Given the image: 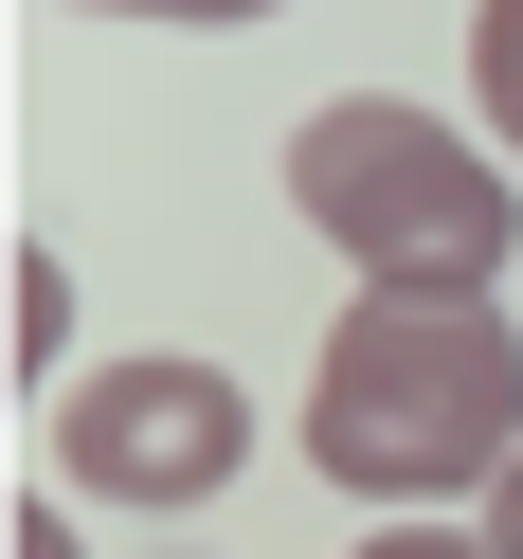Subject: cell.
<instances>
[{
  "mask_svg": "<svg viewBox=\"0 0 523 559\" xmlns=\"http://www.w3.org/2000/svg\"><path fill=\"white\" fill-rule=\"evenodd\" d=\"M307 469L361 506H451L523 469V325L487 289H361L307 379Z\"/></svg>",
  "mask_w": 523,
  "mask_h": 559,
  "instance_id": "6da1fadb",
  "label": "cell"
},
{
  "mask_svg": "<svg viewBox=\"0 0 523 559\" xmlns=\"http://www.w3.org/2000/svg\"><path fill=\"white\" fill-rule=\"evenodd\" d=\"M289 217L361 289H487L506 271V163L469 127L397 109V91H343V109L289 127Z\"/></svg>",
  "mask_w": 523,
  "mask_h": 559,
  "instance_id": "7a4b0ae2",
  "label": "cell"
},
{
  "mask_svg": "<svg viewBox=\"0 0 523 559\" xmlns=\"http://www.w3.org/2000/svg\"><path fill=\"white\" fill-rule=\"evenodd\" d=\"M55 433H73L91 506H217V487L253 469V397H235L217 361H91L73 397H55Z\"/></svg>",
  "mask_w": 523,
  "mask_h": 559,
  "instance_id": "3957f363",
  "label": "cell"
},
{
  "mask_svg": "<svg viewBox=\"0 0 523 559\" xmlns=\"http://www.w3.org/2000/svg\"><path fill=\"white\" fill-rule=\"evenodd\" d=\"M55 307H73V271L19 235V253H0V325H19V379H55Z\"/></svg>",
  "mask_w": 523,
  "mask_h": 559,
  "instance_id": "277c9868",
  "label": "cell"
},
{
  "mask_svg": "<svg viewBox=\"0 0 523 559\" xmlns=\"http://www.w3.org/2000/svg\"><path fill=\"white\" fill-rule=\"evenodd\" d=\"M469 109L506 127V163H523V0H487V19H469Z\"/></svg>",
  "mask_w": 523,
  "mask_h": 559,
  "instance_id": "5b68a950",
  "label": "cell"
},
{
  "mask_svg": "<svg viewBox=\"0 0 523 559\" xmlns=\"http://www.w3.org/2000/svg\"><path fill=\"white\" fill-rule=\"evenodd\" d=\"M0 559H73V506H55V487H19V523H0Z\"/></svg>",
  "mask_w": 523,
  "mask_h": 559,
  "instance_id": "8992f818",
  "label": "cell"
},
{
  "mask_svg": "<svg viewBox=\"0 0 523 559\" xmlns=\"http://www.w3.org/2000/svg\"><path fill=\"white\" fill-rule=\"evenodd\" d=\"M361 559H487V542H469V523H379Z\"/></svg>",
  "mask_w": 523,
  "mask_h": 559,
  "instance_id": "52a82bcc",
  "label": "cell"
},
{
  "mask_svg": "<svg viewBox=\"0 0 523 559\" xmlns=\"http://www.w3.org/2000/svg\"><path fill=\"white\" fill-rule=\"evenodd\" d=\"M91 19H271V0H91Z\"/></svg>",
  "mask_w": 523,
  "mask_h": 559,
  "instance_id": "ba28073f",
  "label": "cell"
},
{
  "mask_svg": "<svg viewBox=\"0 0 523 559\" xmlns=\"http://www.w3.org/2000/svg\"><path fill=\"white\" fill-rule=\"evenodd\" d=\"M487 559H523V469H506V487H487Z\"/></svg>",
  "mask_w": 523,
  "mask_h": 559,
  "instance_id": "9c48e42d",
  "label": "cell"
}]
</instances>
